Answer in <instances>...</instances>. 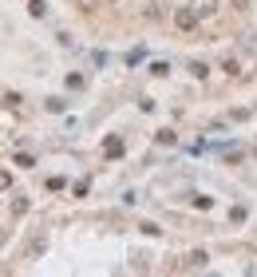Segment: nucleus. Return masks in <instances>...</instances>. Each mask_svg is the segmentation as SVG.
Returning <instances> with one entry per match:
<instances>
[{"instance_id": "1", "label": "nucleus", "mask_w": 257, "mask_h": 277, "mask_svg": "<svg viewBox=\"0 0 257 277\" xmlns=\"http://www.w3.org/2000/svg\"><path fill=\"white\" fill-rule=\"evenodd\" d=\"M174 24H178L182 32H190L198 24V12H194V8H182V12H174Z\"/></svg>"}, {"instance_id": "2", "label": "nucleus", "mask_w": 257, "mask_h": 277, "mask_svg": "<svg viewBox=\"0 0 257 277\" xmlns=\"http://www.w3.org/2000/svg\"><path fill=\"white\" fill-rule=\"evenodd\" d=\"M190 8H194L198 16H210V12H218V0H194Z\"/></svg>"}, {"instance_id": "3", "label": "nucleus", "mask_w": 257, "mask_h": 277, "mask_svg": "<svg viewBox=\"0 0 257 277\" xmlns=\"http://www.w3.org/2000/svg\"><path fill=\"white\" fill-rule=\"evenodd\" d=\"M206 262H210V253H202V249L186 258V265H190V269H206Z\"/></svg>"}, {"instance_id": "4", "label": "nucleus", "mask_w": 257, "mask_h": 277, "mask_svg": "<svg viewBox=\"0 0 257 277\" xmlns=\"http://www.w3.org/2000/svg\"><path fill=\"white\" fill-rule=\"evenodd\" d=\"M103 151L111 155V159H115V155H123V143H119V139H107V143H103Z\"/></svg>"}, {"instance_id": "5", "label": "nucleus", "mask_w": 257, "mask_h": 277, "mask_svg": "<svg viewBox=\"0 0 257 277\" xmlns=\"http://www.w3.org/2000/svg\"><path fill=\"white\" fill-rule=\"evenodd\" d=\"M4 186H8V175H4V171H0V190H4Z\"/></svg>"}]
</instances>
